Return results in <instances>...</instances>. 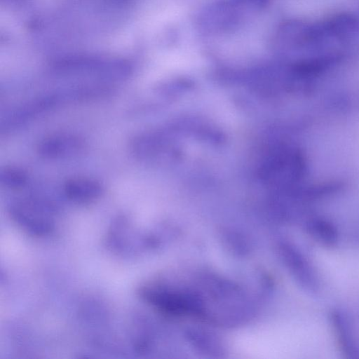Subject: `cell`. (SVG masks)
I'll return each instance as SVG.
<instances>
[{
    "label": "cell",
    "mask_w": 359,
    "mask_h": 359,
    "mask_svg": "<svg viewBox=\"0 0 359 359\" xmlns=\"http://www.w3.org/2000/svg\"><path fill=\"white\" fill-rule=\"evenodd\" d=\"M278 251L297 283L309 293H318L320 287L318 274L306 255L296 245L286 240L279 242Z\"/></svg>",
    "instance_id": "cell-1"
},
{
    "label": "cell",
    "mask_w": 359,
    "mask_h": 359,
    "mask_svg": "<svg viewBox=\"0 0 359 359\" xmlns=\"http://www.w3.org/2000/svg\"><path fill=\"white\" fill-rule=\"evenodd\" d=\"M9 212L17 224L32 234L46 235L54 226L50 208L39 202H16L11 205Z\"/></svg>",
    "instance_id": "cell-2"
},
{
    "label": "cell",
    "mask_w": 359,
    "mask_h": 359,
    "mask_svg": "<svg viewBox=\"0 0 359 359\" xmlns=\"http://www.w3.org/2000/svg\"><path fill=\"white\" fill-rule=\"evenodd\" d=\"M85 141L72 133L57 134L43 139L38 146L39 154L48 159L72 156L82 151Z\"/></svg>",
    "instance_id": "cell-3"
},
{
    "label": "cell",
    "mask_w": 359,
    "mask_h": 359,
    "mask_svg": "<svg viewBox=\"0 0 359 359\" xmlns=\"http://www.w3.org/2000/svg\"><path fill=\"white\" fill-rule=\"evenodd\" d=\"M330 320L341 353L349 358H359V346L346 312L341 309H332Z\"/></svg>",
    "instance_id": "cell-4"
},
{
    "label": "cell",
    "mask_w": 359,
    "mask_h": 359,
    "mask_svg": "<svg viewBox=\"0 0 359 359\" xmlns=\"http://www.w3.org/2000/svg\"><path fill=\"white\" fill-rule=\"evenodd\" d=\"M64 191L69 199L83 203L98 198L102 192V187L98 181L94 179L77 177L67 181Z\"/></svg>",
    "instance_id": "cell-5"
},
{
    "label": "cell",
    "mask_w": 359,
    "mask_h": 359,
    "mask_svg": "<svg viewBox=\"0 0 359 359\" xmlns=\"http://www.w3.org/2000/svg\"><path fill=\"white\" fill-rule=\"evenodd\" d=\"M305 229L311 238L323 246L333 248L339 243V230L328 219L313 217L306 222Z\"/></svg>",
    "instance_id": "cell-6"
},
{
    "label": "cell",
    "mask_w": 359,
    "mask_h": 359,
    "mask_svg": "<svg viewBox=\"0 0 359 359\" xmlns=\"http://www.w3.org/2000/svg\"><path fill=\"white\" fill-rule=\"evenodd\" d=\"M0 182L6 187L19 189L26 184L27 175L18 168L6 166L0 171Z\"/></svg>",
    "instance_id": "cell-7"
}]
</instances>
